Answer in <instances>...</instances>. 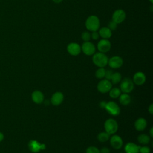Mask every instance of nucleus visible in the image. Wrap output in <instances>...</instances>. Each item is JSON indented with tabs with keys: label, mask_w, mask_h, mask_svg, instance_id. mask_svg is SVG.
<instances>
[{
	"label": "nucleus",
	"mask_w": 153,
	"mask_h": 153,
	"mask_svg": "<svg viewBox=\"0 0 153 153\" xmlns=\"http://www.w3.org/2000/svg\"><path fill=\"white\" fill-rule=\"evenodd\" d=\"M126 14L125 11L122 9H118L115 10L112 16V20L117 24L121 23L126 19Z\"/></svg>",
	"instance_id": "9"
},
{
	"label": "nucleus",
	"mask_w": 153,
	"mask_h": 153,
	"mask_svg": "<svg viewBox=\"0 0 153 153\" xmlns=\"http://www.w3.org/2000/svg\"><path fill=\"white\" fill-rule=\"evenodd\" d=\"M54 2H55V3H56V4H59V3H60L61 2H62V1L63 0H52Z\"/></svg>",
	"instance_id": "36"
},
{
	"label": "nucleus",
	"mask_w": 153,
	"mask_h": 153,
	"mask_svg": "<svg viewBox=\"0 0 153 153\" xmlns=\"http://www.w3.org/2000/svg\"><path fill=\"white\" fill-rule=\"evenodd\" d=\"M121 79H122V76H121V75L120 73L114 72V73H113V74L112 75L110 81L113 84H117L121 81Z\"/></svg>",
	"instance_id": "24"
},
{
	"label": "nucleus",
	"mask_w": 153,
	"mask_h": 153,
	"mask_svg": "<svg viewBox=\"0 0 153 153\" xmlns=\"http://www.w3.org/2000/svg\"><path fill=\"white\" fill-rule=\"evenodd\" d=\"M121 90L120 88L117 87H114L111 88V89L109 91V96L112 99H117L119 97V96L121 94Z\"/></svg>",
	"instance_id": "21"
},
{
	"label": "nucleus",
	"mask_w": 153,
	"mask_h": 153,
	"mask_svg": "<svg viewBox=\"0 0 153 153\" xmlns=\"http://www.w3.org/2000/svg\"><path fill=\"white\" fill-rule=\"evenodd\" d=\"M106 103V102L105 101H102V102H100V107L101 108H105Z\"/></svg>",
	"instance_id": "34"
},
{
	"label": "nucleus",
	"mask_w": 153,
	"mask_h": 153,
	"mask_svg": "<svg viewBox=\"0 0 153 153\" xmlns=\"http://www.w3.org/2000/svg\"><path fill=\"white\" fill-rule=\"evenodd\" d=\"M108 57L103 53H95L92 57L93 63L99 68H104L108 65Z\"/></svg>",
	"instance_id": "1"
},
{
	"label": "nucleus",
	"mask_w": 153,
	"mask_h": 153,
	"mask_svg": "<svg viewBox=\"0 0 153 153\" xmlns=\"http://www.w3.org/2000/svg\"><path fill=\"white\" fill-rule=\"evenodd\" d=\"M149 133H150V137H153V128L151 127L149 131Z\"/></svg>",
	"instance_id": "35"
},
{
	"label": "nucleus",
	"mask_w": 153,
	"mask_h": 153,
	"mask_svg": "<svg viewBox=\"0 0 153 153\" xmlns=\"http://www.w3.org/2000/svg\"><path fill=\"white\" fill-rule=\"evenodd\" d=\"M106 69L104 68H99L95 72V76L98 79H102L105 78Z\"/></svg>",
	"instance_id": "25"
},
{
	"label": "nucleus",
	"mask_w": 153,
	"mask_h": 153,
	"mask_svg": "<svg viewBox=\"0 0 153 153\" xmlns=\"http://www.w3.org/2000/svg\"><path fill=\"white\" fill-rule=\"evenodd\" d=\"M148 111H149V112L151 114H153V104H152V103H151V104L149 105V108H148Z\"/></svg>",
	"instance_id": "33"
},
{
	"label": "nucleus",
	"mask_w": 153,
	"mask_h": 153,
	"mask_svg": "<svg viewBox=\"0 0 153 153\" xmlns=\"http://www.w3.org/2000/svg\"><path fill=\"white\" fill-rule=\"evenodd\" d=\"M63 94L60 91H57L52 95L51 97V103L54 106H58L63 102Z\"/></svg>",
	"instance_id": "15"
},
{
	"label": "nucleus",
	"mask_w": 153,
	"mask_h": 153,
	"mask_svg": "<svg viewBox=\"0 0 153 153\" xmlns=\"http://www.w3.org/2000/svg\"><path fill=\"white\" fill-rule=\"evenodd\" d=\"M81 38L84 42L89 41L91 39V34L89 32L84 31L81 33Z\"/></svg>",
	"instance_id": "26"
},
{
	"label": "nucleus",
	"mask_w": 153,
	"mask_h": 153,
	"mask_svg": "<svg viewBox=\"0 0 153 153\" xmlns=\"http://www.w3.org/2000/svg\"><path fill=\"white\" fill-rule=\"evenodd\" d=\"M117 23H116L115 22H114V21H111L109 23H108V27L111 30H115L117 27Z\"/></svg>",
	"instance_id": "28"
},
{
	"label": "nucleus",
	"mask_w": 153,
	"mask_h": 153,
	"mask_svg": "<svg viewBox=\"0 0 153 153\" xmlns=\"http://www.w3.org/2000/svg\"><path fill=\"white\" fill-rule=\"evenodd\" d=\"M119 101L123 105H128L131 102V97L127 93L121 94L119 96Z\"/></svg>",
	"instance_id": "20"
},
{
	"label": "nucleus",
	"mask_w": 153,
	"mask_h": 153,
	"mask_svg": "<svg viewBox=\"0 0 153 153\" xmlns=\"http://www.w3.org/2000/svg\"><path fill=\"white\" fill-rule=\"evenodd\" d=\"M28 147L30 151L36 153L39 152L41 150H44L46 148V146L45 144L41 143L37 140H32L29 142Z\"/></svg>",
	"instance_id": "10"
},
{
	"label": "nucleus",
	"mask_w": 153,
	"mask_h": 153,
	"mask_svg": "<svg viewBox=\"0 0 153 153\" xmlns=\"http://www.w3.org/2000/svg\"><path fill=\"white\" fill-rule=\"evenodd\" d=\"M97 47L99 52L105 53L110 50L111 48V44L108 39H102L98 42Z\"/></svg>",
	"instance_id": "8"
},
{
	"label": "nucleus",
	"mask_w": 153,
	"mask_h": 153,
	"mask_svg": "<svg viewBox=\"0 0 153 153\" xmlns=\"http://www.w3.org/2000/svg\"><path fill=\"white\" fill-rule=\"evenodd\" d=\"M110 134L106 131L100 132L97 135V139L100 142H105L109 139Z\"/></svg>",
	"instance_id": "23"
},
{
	"label": "nucleus",
	"mask_w": 153,
	"mask_h": 153,
	"mask_svg": "<svg viewBox=\"0 0 153 153\" xmlns=\"http://www.w3.org/2000/svg\"><path fill=\"white\" fill-rule=\"evenodd\" d=\"M126 153H139V146L133 142L127 143L124 147Z\"/></svg>",
	"instance_id": "17"
},
{
	"label": "nucleus",
	"mask_w": 153,
	"mask_h": 153,
	"mask_svg": "<svg viewBox=\"0 0 153 153\" xmlns=\"http://www.w3.org/2000/svg\"><path fill=\"white\" fill-rule=\"evenodd\" d=\"M150 148L146 146H139V152L140 153H150Z\"/></svg>",
	"instance_id": "29"
},
{
	"label": "nucleus",
	"mask_w": 153,
	"mask_h": 153,
	"mask_svg": "<svg viewBox=\"0 0 153 153\" xmlns=\"http://www.w3.org/2000/svg\"><path fill=\"white\" fill-rule=\"evenodd\" d=\"M85 152L86 153H100V150L96 146H90L87 148Z\"/></svg>",
	"instance_id": "27"
},
{
	"label": "nucleus",
	"mask_w": 153,
	"mask_h": 153,
	"mask_svg": "<svg viewBox=\"0 0 153 153\" xmlns=\"http://www.w3.org/2000/svg\"><path fill=\"white\" fill-rule=\"evenodd\" d=\"M123 64V59L118 56H115L112 57H111L109 59H108V65L110 66V68L113 69H117L122 66Z\"/></svg>",
	"instance_id": "11"
},
{
	"label": "nucleus",
	"mask_w": 153,
	"mask_h": 153,
	"mask_svg": "<svg viewBox=\"0 0 153 153\" xmlns=\"http://www.w3.org/2000/svg\"><path fill=\"white\" fill-rule=\"evenodd\" d=\"M99 36L103 39H109L112 36V31L108 27H103L99 29Z\"/></svg>",
	"instance_id": "19"
},
{
	"label": "nucleus",
	"mask_w": 153,
	"mask_h": 153,
	"mask_svg": "<svg viewBox=\"0 0 153 153\" xmlns=\"http://www.w3.org/2000/svg\"><path fill=\"white\" fill-rule=\"evenodd\" d=\"M32 99L35 103L41 104L44 101V96L41 91L35 90L32 94Z\"/></svg>",
	"instance_id": "16"
},
{
	"label": "nucleus",
	"mask_w": 153,
	"mask_h": 153,
	"mask_svg": "<svg viewBox=\"0 0 153 153\" xmlns=\"http://www.w3.org/2000/svg\"><path fill=\"white\" fill-rule=\"evenodd\" d=\"M99 33L97 32V31H94V32H92L91 34V38L94 39V40H97L99 39Z\"/></svg>",
	"instance_id": "31"
},
{
	"label": "nucleus",
	"mask_w": 153,
	"mask_h": 153,
	"mask_svg": "<svg viewBox=\"0 0 153 153\" xmlns=\"http://www.w3.org/2000/svg\"><path fill=\"white\" fill-rule=\"evenodd\" d=\"M85 27L89 31H97L100 27V20L99 18L94 15L90 16L86 19Z\"/></svg>",
	"instance_id": "2"
},
{
	"label": "nucleus",
	"mask_w": 153,
	"mask_h": 153,
	"mask_svg": "<svg viewBox=\"0 0 153 153\" xmlns=\"http://www.w3.org/2000/svg\"><path fill=\"white\" fill-rule=\"evenodd\" d=\"M137 140L139 143L142 145H146L150 141V137L145 134H141L138 136Z\"/></svg>",
	"instance_id": "22"
},
{
	"label": "nucleus",
	"mask_w": 153,
	"mask_h": 153,
	"mask_svg": "<svg viewBox=\"0 0 153 153\" xmlns=\"http://www.w3.org/2000/svg\"><path fill=\"white\" fill-rule=\"evenodd\" d=\"M133 81L134 84L137 85H143L146 81V76L145 74L142 72H137L133 75Z\"/></svg>",
	"instance_id": "14"
},
{
	"label": "nucleus",
	"mask_w": 153,
	"mask_h": 153,
	"mask_svg": "<svg viewBox=\"0 0 153 153\" xmlns=\"http://www.w3.org/2000/svg\"><path fill=\"white\" fill-rule=\"evenodd\" d=\"M105 109L109 114L113 116L118 115L120 113V108L118 105L113 101L106 102Z\"/></svg>",
	"instance_id": "5"
},
{
	"label": "nucleus",
	"mask_w": 153,
	"mask_h": 153,
	"mask_svg": "<svg viewBox=\"0 0 153 153\" xmlns=\"http://www.w3.org/2000/svg\"><path fill=\"white\" fill-rule=\"evenodd\" d=\"M104 128L106 132L109 134H115L118 128V125L116 120L112 118L108 119L104 124Z\"/></svg>",
	"instance_id": "3"
},
{
	"label": "nucleus",
	"mask_w": 153,
	"mask_h": 153,
	"mask_svg": "<svg viewBox=\"0 0 153 153\" xmlns=\"http://www.w3.org/2000/svg\"><path fill=\"white\" fill-rule=\"evenodd\" d=\"M149 1H150L151 3H152V2H153V0H149Z\"/></svg>",
	"instance_id": "38"
},
{
	"label": "nucleus",
	"mask_w": 153,
	"mask_h": 153,
	"mask_svg": "<svg viewBox=\"0 0 153 153\" xmlns=\"http://www.w3.org/2000/svg\"><path fill=\"white\" fill-rule=\"evenodd\" d=\"M100 153H110V150L107 147H103L100 150Z\"/></svg>",
	"instance_id": "32"
},
{
	"label": "nucleus",
	"mask_w": 153,
	"mask_h": 153,
	"mask_svg": "<svg viewBox=\"0 0 153 153\" xmlns=\"http://www.w3.org/2000/svg\"><path fill=\"white\" fill-rule=\"evenodd\" d=\"M110 143L113 148L118 149L122 147L123 145V141L120 136L115 134L111 136L110 139Z\"/></svg>",
	"instance_id": "13"
},
{
	"label": "nucleus",
	"mask_w": 153,
	"mask_h": 153,
	"mask_svg": "<svg viewBox=\"0 0 153 153\" xmlns=\"http://www.w3.org/2000/svg\"><path fill=\"white\" fill-rule=\"evenodd\" d=\"M113 72L111 70H106V72H105V78L106 79H108L109 81L111 80V77H112V75L113 74Z\"/></svg>",
	"instance_id": "30"
},
{
	"label": "nucleus",
	"mask_w": 153,
	"mask_h": 153,
	"mask_svg": "<svg viewBox=\"0 0 153 153\" xmlns=\"http://www.w3.org/2000/svg\"><path fill=\"white\" fill-rule=\"evenodd\" d=\"M81 47L82 51L87 56H91L96 53L95 45L90 41L84 42Z\"/></svg>",
	"instance_id": "7"
},
{
	"label": "nucleus",
	"mask_w": 153,
	"mask_h": 153,
	"mask_svg": "<svg viewBox=\"0 0 153 153\" xmlns=\"http://www.w3.org/2000/svg\"><path fill=\"white\" fill-rule=\"evenodd\" d=\"M147 126V121L143 118L137 119L134 123V127L137 131H142L145 129Z\"/></svg>",
	"instance_id": "18"
},
{
	"label": "nucleus",
	"mask_w": 153,
	"mask_h": 153,
	"mask_svg": "<svg viewBox=\"0 0 153 153\" xmlns=\"http://www.w3.org/2000/svg\"><path fill=\"white\" fill-rule=\"evenodd\" d=\"M3 139H4V134H3L2 133L0 132V142H1L2 140H3Z\"/></svg>",
	"instance_id": "37"
},
{
	"label": "nucleus",
	"mask_w": 153,
	"mask_h": 153,
	"mask_svg": "<svg viewBox=\"0 0 153 153\" xmlns=\"http://www.w3.org/2000/svg\"><path fill=\"white\" fill-rule=\"evenodd\" d=\"M67 51L71 55L76 56L80 54L81 47L76 42H71L67 46Z\"/></svg>",
	"instance_id": "12"
},
{
	"label": "nucleus",
	"mask_w": 153,
	"mask_h": 153,
	"mask_svg": "<svg viewBox=\"0 0 153 153\" xmlns=\"http://www.w3.org/2000/svg\"><path fill=\"white\" fill-rule=\"evenodd\" d=\"M112 84L108 79H101L97 84V88L98 91L102 93H106L109 91L112 88Z\"/></svg>",
	"instance_id": "6"
},
{
	"label": "nucleus",
	"mask_w": 153,
	"mask_h": 153,
	"mask_svg": "<svg viewBox=\"0 0 153 153\" xmlns=\"http://www.w3.org/2000/svg\"><path fill=\"white\" fill-rule=\"evenodd\" d=\"M134 88V82L129 78H124L120 84V90L124 93H129Z\"/></svg>",
	"instance_id": "4"
}]
</instances>
